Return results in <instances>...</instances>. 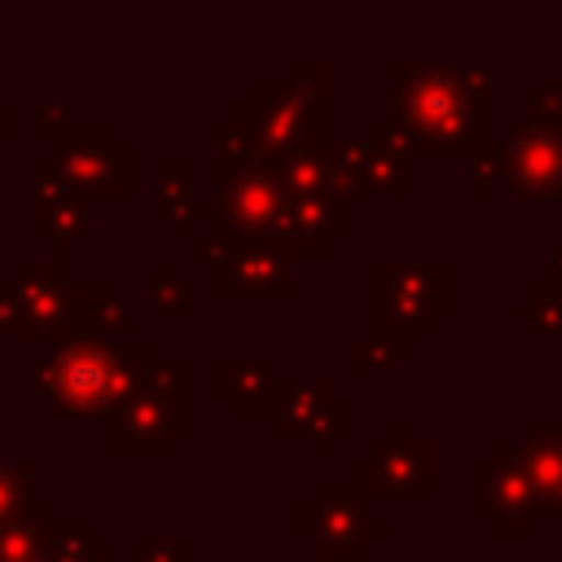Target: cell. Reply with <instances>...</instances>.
I'll return each instance as SVG.
<instances>
[{"label": "cell", "instance_id": "8", "mask_svg": "<svg viewBox=\"0 0 562 562\" xmlns=\"http://www.w3.org/2000/svg\"><path fill=\"white\" fill-rule=\"evenodd\" d=\"M224 171V211L241 233H263L272 224H281L285 215V189L272 180L277 171L255 167L250 158L237 162H220Z\"/></svg>", "mask_w": 562, "mask_h": 562}, {"label": "cell", "instance_id": "6", "mask_svg": "<svg viewBox=\"0 0 562 562\" xmlns=\"http://www.w3.org/2000/svg\"><path fill=\"white\" fill-rule=\"evenodd\" d=\"M443 268L439 263H378V312L382 325L408 321V334L426 329V321L443 307Z\"/></svg>", "mask_w": 562, "mask_h": 562}, {"label": "cell", "instance_id": "12", "mask_svg": "<svg viewBox=\"0 0 562 562\" xmlns=\"http://www.w3.org/2000/svg\"><path fill=\"white\" fill-rule=\"evenodd\" d=\"M364 474H373L378 492L426 496V487H430V448L426 443H378Z\"/></svg>", "mask_w": 562, "mask_h": 562}, {"label": "cell", "instance_id": "7", "mask_svg": "<svg viewBox=\"0 0 562 562\" xmlns=\"http://www.w3.org/2000/svg\"><path fill=\"white\" fill-rule=\"evenodd\" d=\"M13 303H9V316L4 325L18 329V334H53L57 325H66V303H70V285H66V272L53 263H22L13 272Z\"/></svg>", "mask_w": 562, "mask_h": 562}, {"label": "cell", "instance_id": "10", "mask_svg": "<svg viewBox=\"0 0 562 562\" xmlns=\"http://www.w3.org/2000/svg\"><path fill=\"white\" fill-rule=\"evenodd\" d=\"M351 492L356 487H347V483H321L312 492L307 505L316 509V549L321 553H360L364 527H382V522H364V505Z\"/></svg>", "mask_w": 562, "mask_h": 562}, {"label": "cell", "instance_id": "1", "mask_svg": "<svg viewBox=\"0 0 562 562\" xmlns=\"http://www.w3.org/2000/svg\"><path fill=\"white\" fill-rule=\"evenodd\" d=\"M395 119L404 136L426 154H474L487 140V114L470 70L448 66H395Z\"/></svg>", "mask_w": 562, "mask_h": 562}, {"label": "cell", "instance_id": "11", "mask_svg": "<svg viewBox=\"0 0 562 562\" xmlns=\"http://www.w3.org/2000/svg\"><path fill=\"white\" fill-rule=\"evenodd\" d=\"M61 171H66V184L127 193V149H119L114 140H66Z\"/></svg>", "mask_w": 562, "mask_h": 562}, {"label": "cell", "instance_id": "5", "mask_svg": "<svg viewBox=\"0 0 562 562\" xmlns=\"http://www.w3.org/2000/svg\"><path fill=\"white\" fill-rule=\"evenodd\" d=\"M501 167L531 198L558 193L562 189V127L549 123V119L518 123L514 136L501 149Z\"/></svg>", "mask_w": 562, "mask_h": 562}, {"label": "cell", "instance_id": "2", "mask_svg": "<svg viewBox=\"0 0 562 562\" xmlns=\"http://www.w3.org/2000/svg\"><path fill=\"white\" fill-rule=\"evenodd\" d=\"M132 351L114 347L110 338H83L57 347L53 360L35 364V382L61 413H101V408L119 413L140 386Z\"/></svg>", "mask_w": 562, "mask_h": 562}, {"label": "cell", "instance_id": "15", "mask_svg": "<svg viewBox=\"0 0 562 562\" xmlns=\"http://www.w3.org/2000/svg\"><path fill=\"white\" fill-rule=\"evenodd\" d=\"M26 479H31L26 465H0V527H9V522L22 518V505H26Z\"/></svg>", "mask_w": 562, "mask_h": 562}, {"label": "cell", "instance_id": "14", "mask_svg": "<svg viewBox=\"0 0 562 562\" xmlns=\"http://www.w3.org/2000/svg\"><path fill=\"white\" fill-rule=\"evenodd\" d=\"M277 294L285 290V259H277L268 246H228L220 255V294Z\"/></svg>", "mask_w": 562, "mask_h": 562}, {"label": "cell", "instance_id": "3", "mask_svg": "<svg viewBox=\"0 0 562 562\" xmlns=\"http://www.w3.org/2000/svg\"><path fill=\"white\" fill-rule=\"evenodd\" d=\"M180 430H184V364H158L149 391L132 395L114 413V448L136 457L167 452Z\"/></svg>", "mask_w": 562, "mask_h": 562}, {"label": "cell", "instance_id": "9", "mask_svg": "<svg viewBox=\"0 0 562 562\" xmlns=\"http://www.w3.org/2000/svg\"><path fill=\"white\" fill-rule=\"evenodd\" d=\"M250 105H259V110L250 114L259 145H285V149L307 145L312 119L321 114V105H316L312 97H303V92H294V88H277V83H259Z\"/></svg>", "mask_w": 562, "mask_h": 562}, {"label": "cell", "instance_id": "13", "mask_svg": "<svg viewBox=\"0 0 562 562\" xmlns=\"http://www.w3.org/2000/svg\"><path fill=\"white\" fill-rule=\"evenodd\" d=\"M518 465L527 470L536 496L549 509H562V426L558 422H536V430L514 443Z\"/></svg>", "mask_w": 562, "mask_h": 562}, {"label": "cell", "instance_id": "4", "mask_svg": "<svg viewBox=\"0 0 562 562\" xmlns=\"http://www.w3.org/2000/svg\"><path fill=\"white\" fill-rule=\"evenodd\" d=\"M509 452H514V443H509ZM474 514L505 536H522L536 527L540 514H549V505L536 496L518 457H492V461L474 465Z\"/></svg>", "mask_w": 562, "mask_h": 562}, {"label": "cell", "instance_id": "16", "mask_svg": "<svg viewBox=\"0 0 562 562\" xmlns=\"http://www.w3.org/2000/svg\"><path fill=\"white\" fill-rule=\"evenodd\" d=\"M154 277H158V285H154L158 307H167V312H189V299H184L180 277H171V268H167V263H158V268H154Z\"/></svg>", "mask_w": 562, "mask_h": 562}]
</instances>
